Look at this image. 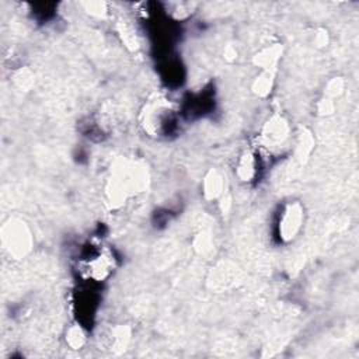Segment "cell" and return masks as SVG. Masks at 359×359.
I'll return each mask as SVG.
<instances>
[{"label":"cell","mask_w":359,"mask_h":359,"mask_svg":"<svg viewBox=\"0 0 359 359\" xmlns=\"http://www.w3.org/2000/svg\"><path fill=\"white\" fill-rule=\"evenodd\" d=\"M114 265L115 258L108 248L93 245L87 248L79 259V271L83 278L93 279L95 282L105 279L114 271Z\"/></svg>","instance_id":"2"},{"label":"cell","mask_w":359,"mask_h":359,"mask_svg":"<svg viewBox=\"0 0 359 359\" xmlns=\"http://www.w3.org/2000/svg\"><path fill=\"white\" fill-rule=\"evenodd\" d=\"M286 137V125L282 119H276L265 126L262 140L268 147H276Z\"/></svg>","instance_id":"4"},{"label":"cell","mask_w":359,"mask_h":359,"mask_svg":"<svg viewBox=\"0 0 359 359\" xmlns=\"http://www.w3.org/2000/svg\"><path fill=\"white\" fill-rule=\"evenodd\" d=\"M177 123V112L172 105L163 98L150 101L143 111L142 125L144 129L156 136L168 135Z\"/></svg>","instance_id":"1"},{"label":"cell","mask_w":359,"mask_h":359,"mask_svg":"<svg viewBox=\"0 0 359 359\" xmlns=\"http://www.w3.org/2000/svg\"><path fill=\"white\" fill-rule=\"evenodd\" d=\"M303 222L302 206L296 202H290L283 206L278 219V234L283 241L292 240L300 230Z\"/></svg>","instance_id":"3"}]
</instances>
